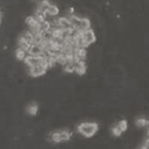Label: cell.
<instances>
[{"label": "cell", "instance_id": "obj_1", "mask_svg": "<svg viewBox=\"0 0 149 149\" xmlns=\"http://www.w3.org/2000/svg\"><path fill=\"white\" fill-rule=\"evenodd\" d=\"M78 132L86 138L93 137L98 130V124L95 122H83L78 125Z\"/></svg>", "mask_w": 149, "mask_h": 149}, {"label": "cell", "instance_id": "obj_2", "mask_svg": "<svg viewBox=\"0 0 149 149\" xmlns=\"http://www.w3.org/2000/svg\"><path fill=\"white\" fill-rule=\"evenodd\" d=\"M81 36H83V39H84V42H85L86 47L91 46V45L93 44V43L95 42V40H97V36H95V31L92 30V29L81 33Z\"/></svg>", "mask_w": 149, "mask_h": 149}, {"label": "cell", "instance_id": "obj_3", "mask_svg": "<svg viewBox=\"0 0 149 149\" xmlns=\"http://www.w3.org/2000/svg\"><path fill=\"white\" fill-rule=\"evenodd\" d=\"M28 54L33 57H43L45 54V50L41 45L33 44V45H31Z\"/></svg>", "mask_w": 149, "mask_h": 149}, {"label": "cell", "instance_id": "obj_4", "mask_svg": "<svg viewBox=\"0 0 149 149\" xmlns=\"http://www.w3.org/2000/svg\"><path fill=\"white\" fill-rule=\"evenodd\" d=\"M26 68H27V67H26ZM47 70L48 69L44 66H38V67H35V68H32V69L27 68V72H28L29 76H32V77L37 78V77H41L44 74H46Z\"/></svg>", "mask_w": 149, "mask_h": 149}, {"label": "cell", "instance_id": "obj_5", "mask_svg": "<svg viewBox=\"0 0 149 149\" xmlns=\"http://www.w3.org/2000/svg\"><path fill=\"white\" fill-rule=\"evenodd\" d=\"M91 27H92V22H91L90 19L88 17L81 18L80 26H79V28H78V31L81 33H84V32H86V31L91 30V29H92Z\"/></svg>", "mask_w": 149, "mask_h": 149}, {"label": "cell", "instance_id": "obj_6", "mask_svg": "<svg viewBox=\"0 0 149 149\" xmlns=\"http://www.w3.org/2000/svg\"><path fill=\"white\" fill-rule=\"evenodd\" d=\"M25 111H26V113L29 114V115H31V116H33V115H36V113H37V111H38L37 103L34 102L28 103L27 107H26V109H25Z\"/></svg>", "mask_w": 149, "mask_h": 149}, {"label": "cell", "instance_id": "obj_7", "mask_svg": "<svg viewBox=\"0 0 149 149\" xmlns=\"http://www.w3.org/2000/svg\"><path fill=\"white\" fill-rule=\"evenodd\" d=\"M60 13V8L57 4H53L51 3L50 5L49 9H48V12H47V17H57Z\"/></svg>", "mask_w": 149, "mask_h": 149}, {"label": "cell", "instance_id": "obj_8", "mask_svg": "<svg viewBox=\"0 0 149 149\" xmlns=\"http://www.w3.org/2000/svg\"><path fill=\"white\" fill-rule=\"evenodd\" d=\"M14 55H15L16 59L19 60V61H25V59L27 58V56H28L29 54L26 51H24V50L17 48V49L15 50V53H14Z\"/></svg>", "mask_w": 149, "mask_h": 149}, {"label": "cell", "instance_id": "obj_9", "mask_svg": "<svg viewBox=\"0 0 149 149\" xmlns=\"http://www.w3.org/2000/svg\"><path fill=\"white\" fill-rule=\"evenodd\" d=\"M135 124L136 126L139 127V128H143V127H146L149 124V121L145 117H139L135 120Z\"/></svg>", "mask_w": 149, "mask_h": 149}, {"label": "cell", "instance_id": "obj_10", "mask_svg": "<svg viewBox=\"0 0 149 149\" xmlns=\"http://www.w3.org/2000/svg\"><path fill=\"white\" fill-rule=\"evenodd\" d=\"M116 125L118 126V128L120 129L122 132H124V131H126V129H127V121L126 120H120V121L117 122Z\"/></svg>", "mask_w": 149, "mask_h": 149}]
</instances>
